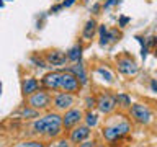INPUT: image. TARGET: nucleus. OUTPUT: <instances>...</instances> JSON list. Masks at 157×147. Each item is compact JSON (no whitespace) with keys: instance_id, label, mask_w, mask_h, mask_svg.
<instances>
[{"instance_id":"nucleus-4","label":"nucleus","mask_w":157,"mask_h":147,"mask_svg":"<svg viewBox=\"0 0 157 147\" xmlns=\"http://www.w3.org/2000/svg\"><path fill=\"white\" fill-rule=\"evenodd\" d=\"M129 111H131L132 119H134L136 123H139V124H149V123L152 121V113L146 105L134 103V105H131Z\"/></svg>"},{"instance_id":"nucleus-20","label":"nucleus","mask_w":157,"mask_h":147,"mask_svg":"<svg viewBox=\"0 0 157 147\" xmlns=\"http://www.w3.org/2000/svg\"><path fill=\"white\" fill-rule=\"evenodd\" d=\"M13 147H46V145L41 141H23V142H18Z\"/></svg>"},{"instance_id":"nucleus-26","label":"nucleus","mask_w":157,"mask_h":147,"mask_svg":"<svg viewBox=\"0 0 157 147\" xmlns=\"http://www.w3.org/2000/svg\"><path fill=\"white\" fill-rule=\"evenodd\" d=\"M78 147H95V142L93 141H83V142H80Z\"/></svg>"},{"instance_id":"nucleus-14","label":"nucleus","mask_w":157,"mask_h":147,"mask_svg":"<svg viewBox=\"0 0 157 147\" xmlns=\"http://www.w3.org/2000/svg\"><path fill=\"white\" fill-rule=\"evenodd\" d=\"M39 90V82L34 77H26L21 82V93L25 96H29Z\"/></svg>"},{"instance_id":"nucleus-3","label":"nucleus","mask_w":157,"mask_h":147,"mask_svg":"<svg viewBox=\"0 0 157 147\" xmlns=\"http://www.w3.org/2000/svg\"><path fill=\"white\" fill-rule=\"evenodd\" d=\"M28 105L36 108L39 111H44V110H48L49 106H52V96L49 95V92H46V90H38L36 93L29 95Z\"/></svg>"},{"instance_id":"nucleus-29","label":"nucleus","mask_w":157,"mask_h":147,"mask_svg":"<svg viewBox=\"0 0 157 147\" xmlns=\"http://www.w3.org/2000/svg\"><path fill=\"white\" fill-rule=\"evenodd\" d=\"M64 7V5H54V7L51 8V13H56V12H59V10H61Z\"/></svg>"},{"instance_id":"nucleus-7","label":"nucleus","mask_w":157,"mask_h":147,"mask_svg":"<svg viewBox=\"0 0 157 147\" xmlns=\"http://www.w3.org/2000/svg\"><path fill=\"white\" fill-rule=\"evenodd\" d=\"M83 118V113L82 110H78V108H71V110L66 111V115L62 116V126L64 129H72V127H75L80 119Z\"/></svg>"},{"instance_id":"nucleus-8","label":"nucleus","mask_w":157,"mask_h":147,"mask_svg":"<svg viewBox=\"0 0 157 147\" xmlns=\"http://www.w3.org/2000/svg\"><path fill=\"white\" fill-rule=\"evenodd\" d=\"M61 77L62 72H49L41 78V85L49 92H57L61 90Z\"/></svg>"},{"instance_id":"nucleus-18","label":"nucleus","mask_w":157,"mask_h":147,"mask_svg":"<svg viewBox=\"0 0 157 147\" xmlns=\"http://www.w3.org/2000/svg\"><path fill=\"white\" fill-rule=\"evenodd\" d=\"M82 46L80 44H74V46L67 51V57H69V61H72V62H80V59H82Z\"/></svg>"},{"instance_id":"nucleus-31","label":"nucleus","mask_w":157,"mask_h":147,"mask_svg":"<svg viewBox=\"0 0 157 147\" xmlns=\"http://www.w3.org/2000/svg\"><path fill=\"white\" fill-rule=\"evenodd\" d=\"M57 147H69V144L66 141H59V144H57Z\"/></svg>"},{"instance_id":"nucleus-5","label":"nucleus","mask_w":157,"mask_h":147,"mask_svg":"<svg viewBox=\"0 0 157 147\" xmlns=\"http://www.w3.org/2000/svg\"><path fill=\"white\" fill-rule=\"evenodd\" d=\"M75 105V96L74 93H67V92H61L56 93L52 98V106L59 111H67Z\"/></svg>"},{"instance_id":"nucleus-28","label":"nucleus","mask_w":157,"mask_h":147,"mask_svg":"<svg viewBox=\"0 0 157 147\" xmlns=\"http://www.w3.org/2000/svg\"><path fill=\"white\" fill-rule=\"evenodd\" d=\"M74 3H75V0H64V2H62V5H64V7H66V8L72 7Z\"/></svg>"},{"instance_id":"nucleus-9","label":"nucleus","mask_w":157,"mask_h":147,"mask_svg":"<svg viewBox=\"0 0 157 147\" xmlns=\"http://www.w3.org/2000/svg\"><path fill=\"white\" fill-rule=\"evenodd\" d=\"M116 98L108 95V93H101V95H98L97 98V108L100 110L101 113H105V115H110V113L116 108Z\"/></svg>"},{"instance_id":"nucleus-16","label":"nucleus","mask_w":157,"mask_h":147,"mask_svg":"<svg viewBox=\"0 0 157 147\" xmlns=\"http://www.w3.org/2000/svg\"><path fill=\"white\" fill-rule=\"evenodd\" d=\"M38 115H39V110H36V108H33L29 105L20 108V111H18V116L21 119H33V118H38Z\"/></svg>"},{"instance_id":"nucleus-10","label":"nucleus","mask_w":157,"mask_h":147,"mask_svg":"<svg viewBox=\"0 0 157 147\" xmlns=\"http://www.w3.org/2000/svg\"><path fill=\"white\" fill-rule=\"evenodd\" d=\"M116 67H118V70L121 74H124V75H136L137 74V64L128 56L118 57L116 59Z\"/></svg>"},{"instance_id":"nucleus-22","label":"nucleus","mask_w":157,"mask_h":147,"mask_svg":"<svg viewBox=\"0 0 157 147\" xmlns=\"http://www.w3.org/2000/svg\"><path fill=\"white\" fill-rule=\"evenodd\" d=\"M97 72L100 74V75L105 78L106 82H113V74L108 70V69H105V67H97Z\"/></svg>"},{"instance_id":"nucleus-34","label":"nucleus","mask_w":157,"mask_h":147,"mask_svg":"<svg viewBox=\"0 0 157 147\" xmlns=\"http://www.w3.org/2000/svg\"><path fill=\"white\" fill-rule=\"evenodd\" d=\"M5 2H7V0H5Z\"/></svg>"},{"instance_id":"nucleus-23","label":"nucleus","mask_w":157,"mask_h":147,"mask_svg":"<svg viewBox=\"0 0 157 147\" xmlns=\"http://www.w3.org/2000/svg\"><path fill=\"white\" fill-rule=\"evenodd\" d=\"M129 21H131L129 17H120V20H118V26H120V28H124Z\"/></svg>"},{"instance_id":"nucleus-13","label":"nucleus","mask_w":157,"mask_h":147,"mask_svg":"<svg viewBox=\"0 0 157 147\" xmlns=\"http://www.w3.org/2000/svg\"><path fill=\"white\" fill-rule=\"evenodd\" d=\"M90 126H75L71 131V141L74 144H78V142H83L90 136Z\"/></svg>"},{"instance_id":"nucleus-19","label":"nucleus","mask_w":157,"mask_h":147,"mask_svg":"<svg viewBox=\"0 0 157 147\" xmlns=\"http://www.w3.org/2000/svg\"><path fill=\"white\" fill-rule=\"evenodd\" d=\"M116 103H118V106H121V108H131V98L124 95V93H120V95H116Z\"/></svg>"},{"instance_id":"nucleus-30","label":"nucleus","mask_w":157,"mask_h":147,"mask_svg":"<svg viewBox=\"0 0 157 147\" xmlns=\"http://www.w3.org/2000/svg\"><path fill=\"white\" fill-rule=\"evenodd\" d=\"M151 88H152L154 92H157V80H152V82H151Z\"/></svg>"},{"instance_id":"nucleus-1","label":"nucleus","mask_w":157,"mask_h":147,"mask_svg":"<svg viewBox=\"0 0 157 147\" xmlns=\"http://www.w3.org/2000/svg\"><path fill=\"white\" fill-rule=\"evenodd\" d=\"M62 116H59L57 113H49L31 124L33 132L44 134L46 137H57L62 132Z\"/></svg>"},{"instance_id":"nucleus-24","label":"nucleus","mask_w":157,"mask_h":147,"mask_svg":"<svg viewBox=\"0 0 157 147\" xmlns=\"http://www.w3.org/2000/svg\"><path fill=\"white\" fill-rule=\"evenodd\" d=\"M85 101H87V108H88V110H92V108L97 106V98H90V96H88Z\"/></svg>"},{"instance_id":"nucleus-2","label":"nucleus","mask_w":157,"mask_h":147,"mask_svg":"<svg viewBox=\"0 0 157 147\" xmlns=\"http://www.w3.org/2000/svg\"><path fill=\"white\" fill-rule=\"evenodd\" d=\"M131 131V124L124 119L118 121L116 124H108L105 129H103V137L110 142V144H115L116 141H120L121 137H124L128 132Z\"/></svg>"},{"instance_id":"nucleus-17","label":"nucleus","mask_w":157,"mask_h":147,"mask_svg":"<svg viewBox=\"0 0 157 147\" xmlns=\"http://www.w3.org/2000/svg\"><path fill=\"white\" fill-rule=\"evenodd\" d=\"M97 31V21L95 20H88V21L85 23V26H83V31H82V36L85 41H88V39L93 38V34H95Z\"/></svg>"},{"instance_id":"nucleus-11","label":"nucleus","mask_w":157,"mask_h":147,"mask_svg":"<svg viewBox=\"0 0 157 147\" xmlns=\"http://www.w3.org/2000/svg\"><path fill=\"white\" fill-rule=\"evenodd\" d=\"M98 31H100V44L101 46H106V44H110V43H115L121 36L118 29H108L105 24H101V26L98 28Z\"/></svg>"},{"instance_id":"nucleus-25","label":"nucleus","mask_w":157,"mask_h":147,"mask_svg":"<svg viewBox=\"0 0 157 147\" xmlns=\"http://www.w3.org/2000/svg\"><path fill=\"white\" fill-rule=\"evenodd\" d=\"M31 61L36 64L38 67H48L46 64H44V61H46V59H44V61H41V59H38V57H31Z\"/></svg>"},{"instance_id":"nucleus-6","label":"nucleus","mask_w":157,"mask_h":147,"mask_svg":"<svg viewBox=\"0 0 157 147\" xmlns=\"http://www.w3.org/2000/svg\"><path fill=\"white\" fill-rule=\"evenodd\" d=\"M82 83L80 80L74 75L72 72H62V77H61V90L62 92H67V93H77L80 90Z\"/></svg>"},{"instance_id":"nucleus-27","label":"nucleus","mask_w":157,"mask_h":147,"mask_svg":"<svg viewBox=\"0 0 157 147\" xmlns=\"http://www.w3.org/2000/svg\"><path fill=\"white\" fill-rule=\"evenodd\" d=\"M118 2H120V0H106L103 7H105V8H110V7H113V5H116Z\"/></svg>"},{"instance_id":"nucleus-21","label":"nucleus","mask_w":157,"mask_h":147,"mask_svg":"<svg viewBox=\"0 0 157 147\" xmlns=\"http://www.w3.org/2000/svg\"><path fill=\"white\" fill-rule=\"evenodd\" d=\"M85 123H87V126H97V123H98V115H95V113H92V111H88L87 115H85Z\"/></svg>"},{"instance_id":"nucleus-32","label":"nucleus","mask_w":157,"mask_h":147,"mask_svg":"<svg viewBox=\"0 0 157 147\" xmlns=\"http://www.w3.org/2000/svg\"><path fill=\"white\" fill-rule=\"evenodd\" d=\"M98 8H100V5L95 3V5H93V8H92V13H97V12H98Z\"/></svg>"},{"instance_id":"nucleus-15","label":"nucleus","mask_w":157,"mask_h":147,"mask_svg":"<svg viewBox=\"0 0 157 147\" xmlns=\"http://www.w3.org/2000/svg\"><path fill=\"white\" fill-rule=\"evenodd\" d=\"M69 72H72L74 75L80 80L82 85H85V83L88 82V77H87V72H85V66H82L80 62H75L74 66L69 67Z\"/></svg>"},{"instance_id":"nucleus-33","label":"nucleus","mask_w":157,"mask_h":147,"mask_svg":"<svg viewBox=\"0 0 157 147\" xmlns=\"http://www.w3.org/2000/svg\"><path fill=\"white\" fill-rule=\"evenodd\" d=\"M155 132H157V126H155Z\"/></svg>"},{"instance_id":"nucleus-12","label":"nucleus","mask_w":157,"mask_h":147,"mask_svg":"<svg viewBox=\"0 0 157 147\" xmlns=\"http://www.w3.org/2000/svg\"><path fill=\"white\" fill-rule=\"evenodd\" d=\"M44 59H46V64L48 66H64L66 64V61H69L67 54H64L61 51H49L46 56H44Z\"/></svg>"}]
</instances>
